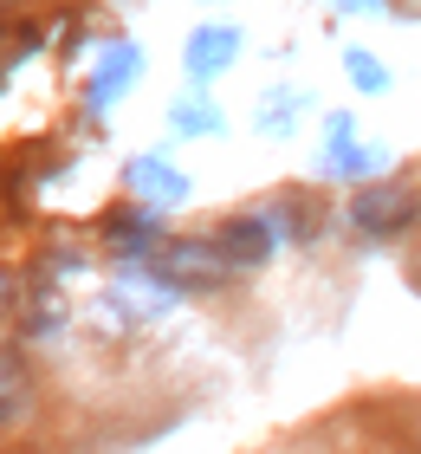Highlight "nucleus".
I'll list each match as a JSON object with an SVG mask.
<instances>
[{"mask_svg":"<svg viewBox=\"0 0 421 454\" xmlns=\"http://www.w3.org/2000/svg\"><path fill=\"white\" fill-rule=\"evenodd\" d=\"M415 215H421V201L409 189H389V182H376V189H363L350 201V227H356V234H376V240L415 227Z\"/></svg>","mask_w":421,"mask_h":454,"instance_id":"1","label":"nucleus"},{"mask_svg":"<svg viewBox=\"0 0 421 454\" xmlns=\"http://www.w3.org/2000/svg\"><path fill=\"white\" fill-rule=\"evenodd\" d=\"M168 279L182 293H214V286L234 279V260L221 254V240H175L168 247Z\"/></svg>","mask_w":421,"mask_h":454,"instance_id":"2","label":"nucleus"},{"mask_svg":"<svg viewBox=\"0 0 421 454\" xmlns=\"http://www.w3.org/2000/svg\"><path fill=\"white\" fill-rule=\"evenodd\" d=\"M221 254L234 260V273H253L266 254H272V227L260 215H240V221H227L221 227Z\"/></svg>","mask_w":421,"mask_h":454,"instance_id":"3","label":"nucleus"},{"mask_svg":"<svg viewBox=\"0 0 421 454\" xmlns=\"http://www.w3.org/2000/svg\"><path fill=\"white\" fill-rule=\"evenodd\" d=\"M27 396H33V364L19 357L13 344H0V428H7V422H19Z\"/></svg>","mask_w":421,"mask_h":454,"instance_id":"4","label":"nucleus"},{"mask_svg":"<svg viewBox=\"0 0 421 454\" xmlns=\"http://www.w3.org/2000/svg\"><path fill=\"white\" fill-rule=\"evenodd\" d=\"M111 240H117V247H150V240H156V221H150V215H117V221H111Z\"/></svg>","mask_w":421,"mask_h":454,"instance_id":"5","label":"nucleus"},{"mask_svg":"<svg viewBox=\"0 0 421 454\" xmlns=\"http://www.w3.org/2000/svg\"><path fill=\"white\" fill-rule=\"evenodd\" d=\"M214 52H234V33H201L195 39V72H214V66H207Z\"/></svg>","mask_w":421,"mask_h":454,"instance_id":"6","label":"nucleus"},{"mask_svg":"<svg viewBox=\"0 0 421 454\" xmlns=\"http://www.w3.org/2000/svg\"><path fill=\"white\" fill-rule=\"evenodd\" d=\"M0 305H7V273H0Z\"/></svg>","mask_w":421,"mask_h":454,"instance_id":"7","label":"nucleus"}]
</instances>
